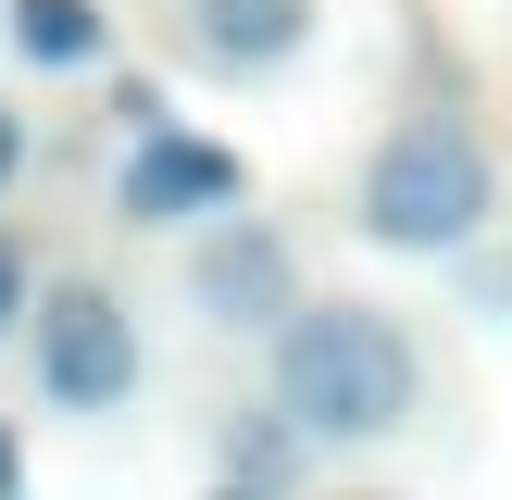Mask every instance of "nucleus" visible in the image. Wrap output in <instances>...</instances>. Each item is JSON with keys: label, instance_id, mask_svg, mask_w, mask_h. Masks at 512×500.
Wrapping results in <instances>:
<instances>
[{"label": "nucleus", "instance_id": "obj_1", "mask_svg": "<svg viewBox=\"0 0 512 500\" xmlns=\"http://www.w3.org/2000/svg\"><path fill=\"white\" fill-rule=\"evenodd\" d=\"M275 413L300 425L313 450H375L425 413V350L388 300H300L275 325Z\"/></svg>", "mask_w": 512, "mask_h": 500}, {"label": "nucleus", "instance_id": "obj_2", "mask_svg": "<svg viewBox=\"0 0 512 500\" xmlns=\"http://www.w3.org/2000/svg\"><path fill=\"white\" fill-rule=\"evenodd\" d=\"M350 225H363L375 250H400V263H463L500 225L488 138H475L463 113H400L388 138L363 150V175H350Z\"/></svg>", "mask_w": 512, "mask_h": 500}, {"label": "nucleus", "instance_id": "obj_3", "mask_svg": "<svg viewBox=\"0 0 512 500\" xmlns=\"http://www.w3.org/2000/svg\"><path fill=\"white\" fill-rule=\"evenodd\" d=\"M138 313H125L100 275H63L38 300V400L50 413H125L138 400Z\"/></svg>", "mask_w": 512, "mask_h": 500}, {"label": "nucleus", "instance_id": "obj_4", "mask_svg": "<svg viewBox=\"0 0 512 500\" xmlns=\"http://www.w3.org/2000/svg\"><path fill=\"white\" fill-rule=\"evenodd\" d=\"M188 313L213 325V338H275V325L300 313V250L275 238L263 213H213L188 250Z\"/></svg>", "mask_w": 512, "mask_h": 500}, {"label": "nucleus", "instance_id": "obj_5", "mask_svg": "<svg viewBox=\"0 0 512 500\" xmlns=\"http://www.w3.org/2000/svg\"><path fill=\"white\" fill-rule=\"evenodd\" d=\"M238 188H250V163L225 138L138 125V150H125V175H113V213L125 225H213V213H238Z\"/></svg>", "mask_w": 512, "mask_h": 500}, {"label": "nucleus", "instance_id": "obj_6", "mask_svg": "<svg viewBox=\"0 0 512 500\" xmlns=\"http://www.w3.org/2000/svg\"><path fill=\"white\" fill-rule=\"evenodd\" d=\"M313 13L325 0H175V38L200 75H275L313 50Z\"/></svg>", "mask_w": 512, "mask_h": 500}, {"label": "nucleus", "instance_id": "obj_7", "mask_svg": "<svg viewBox=\"0 0 512 500\" xmlns=\"http://www.w3.org/2000/svg\"><path fill=\"white\" fill-rule=\"evenodd\" d=\"M0 25H13V50H25V63H50V75H75V63L113 50L100 0H0Z\"/></svg>", "mask_w": 512, "mask_h": 500}, {"label": "nucleus", "instance_id": "obj_8", "mask_svg": "<svg viewBox=\"0 0 512 500\" xmlns=\"http://www.w3.org/2000/svg\"><path fill=\"white\" fill-rule=\"evenodd\" d=\"M300 450H313V438L275 413V425H238V438H225V463H238L250 488H288V475H300Z\"/></svg>", "mask_w": 512, "mask_h": 500}, {"label": "nucleus", "instance_id": "obj_9", "mask_svg": "<svg viewBox=\"0 0 512 500\" xmlns=\"http://www.w3.org/2000/svg\"><path fill=\"white\" fill-rule=\"evenodd\" d=\"M463 313L475 325H512V238H500V225L463 250Z\"/></svg>", "mask_w": 512, "mask_h": 500}, {"label": "nucleus", "instance_id": "obj_10", "mask_svg": "<svg viewBox=\"0 0 512 500\" xmlns=\"http://www.w3.org/2000/svg\"><path fill=\"white\" fill-rule=\"evenodd\" d=\"M25 313H38V275H25V238H13V225H0V338H13Z\"/></svg>", "mask_w": 512, "mask_h": 500}, {"label": "nucleus", "instance_id": "obj_11", "mask_svg": "<svg viewBox=\"0 0 512 500\" xmlns=\"http://www.w3.org/2000/svg\"><path fill=\"white\" fill-rule=\"evenodd\" d=\"M13 175H25V113L0 100V188H13Z\"/></svg>", "mask_w": 512, "mask_h": 500}, {"label": "nucleus", "instance_id": "obj_12", "mask_svg": "<svg viewBox=\"0 0 512 500\" xmlns=\"http://www.w3.org/2000/svg\"><path fill=\"white\" fill-rule=\"evenodd\" d=\"M13 488H25V463H13V438H0V500H13Z\"/></svg>", "mask_w": 512, "mask_h": 500}, {"label": "nucleus", "instance_id": "obj_13", "mask_svg": "<svg viewBox=\"0 0 512 500\" xmlns=\"http://www.w3.org/2000/svg\"><path fill=\"white\" fill-rule=\"evenodd\" d=\"M213 500H275V488H250V475H238V488H213Z\"/></svg>", "mask_w": 512, "mask_h": 500}, {"label": "nucleus", "instance_id": "obj_14", "mask_svg": "<svg viewBox=\"0 0 512 500\" xmlns=\"http://www.w3.org/2000/svg\"><path fill=\"white\" fill-rule=\"evenodd\" d=\"M338 500H388V488H338Z\"/></svg>", "mask_w": 512, "mask_h": 500}]
</instances>
